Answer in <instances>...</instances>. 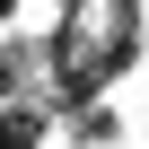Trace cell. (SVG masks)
Here are the masks:
<instances>
[{
  "mask_svg": "<svg viewBox=\"0 0 149 149\" xmlns=\"http://www.w3.org/2000/svg\"><path fill=\"white\" fill-rule=\"evenodd\" d=\"M44 140H53V105H35V97L0 105V149H44Z\"/></svg>",
  "mask_w": 149,
  "mask_h": 149,
  "instance_id": "6da1fadb",
  "label": "cell"
},
{
  "mask_svg": "<svg viewBox=\"0 0 149 149\" xmlns=\"http://www.w3.org/2000/svg\"><path fill=\"white\" fill-rule=\"evenodd\" d=\"M114 132H123V123H114V105H97V97H88L79 114H70V140H79V149H105Z\"/></svg>",
  "mask_w": 149,
  "mask_h": 149,
  "instance_id": "7a4b0ae2",
  "label": "cell"
},
{
  "mask_svg": "<svg viewBox=\"0 0 149 149\" xmlns=\"http://www.w3.org/2000/svg\"><path fill=\"white\" fill-rule=\"evenodd\" d=\"M9 18H18V0H0V26H9Z\"/></svg>",
  "mask_w": 149,
  "mask_h": 149,
  "instance_id": "3957f363",
  "label": "cell"
}]
</instances>
